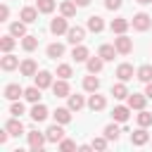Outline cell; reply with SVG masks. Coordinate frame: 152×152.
<instances>
[{
	"mask_svg": "<svg viewBox=\"0 0 152 152\" xmlns=\"http://www.w3.org/2000/svg\"><path fill=\"white\" fill-rule=\"evenodd\" d=\"M45 140H48V135H45V133L28 131V147H31L33 152H40V150H43V145H45Z\"/></svg>",
	"mask_w": 152,
	"mask_h": 152,
	"instance_id": "6da1fadb",
	"label": "cell"
},
{
	"mask_svg": "<svg viewBox=\"0 0 152 152\" xmlns=\"http://www.w3.org/2000/svg\"><path fill=\"white\" fill-rule=\"evenodd\" d=\"M133 28L135 31H147L150 26H152V19H150V14H145V12H138L135 17H133Z\"/></svg>",
	"mask_w": 152,
	"mask_h": 152,
	"instance_id": "7a4b0ae2",
	"label": "cell"
},
{
	"mask_svg": "<svg viewBox=\"0 0 152 152\" xmlns=\"http://www.w3.org/2000/svg\"><path fill=\"white\" fill-rule=\"evenodd\" d=\"M83 38H86V28H83V26H69V31H66V40H69L71 45L83 43Z\"/></svg>",
	"mask_w": 152,
	"mask_h": 152,
	"instance_id": "3957f363",
	"label": "cell"
},
{
	"mask_svg": "<svg viewBox=\"0 0 152 152\" xmlns=\"http://www.w3.org/2000/svg\"><path fill=\"white\" fill-rule=\"evenodd\" d=\"M114 48H116V52H119V55H128V52L133 50V40H131V38H126V36L121 33L119 38H114Z\"/></svg>",
	"mask_w": 152,
	"mask_h": 152,
	"instance_id": "277c9868",
	"label": "cell"
},
{
	"mask_svg": "<svg viewBox=\"0 0 152 152\" xmlns=\"http://www.w3.org/2000/svg\"><path fill=\"white\" fill-rule=\"evenodd\" d=\"M45 135H48V142H62V140H64V128H62V124L55 121V126H50V128L45 131Z\"/></svg>",
	"mask_w": 152,
	"mask_h": 152,
	"instance_id": "5b68a950",
	"label": "cell"
},
{
	"mask_svg": "<svg viewBox=\"0 0 152 152\" xmlns=\"http://www.w3.org/2000/svg\"><path fill=\"white\" fill-rule=\"evenodd\" d=\"M52 93H55V97H69V95H71V90H69V83H66V78H59V81H55V83H52Z\"/></svg>",
	"mask_w": 152,
	"mask_h": 152,
	"instance_id": "8992f818",
	"label": "cell"
},
{
	"mask_svg": "<svg viewBox=\"0 0 152 152\" xmlns=\"http://www.w3.org/2000/svg\"><path fill=\"white\" fill-rule=\"evenodd\" d=\"M50 31H52L55 36H59V33H66V31H69V26H66V17L62 14V17L52 19V21H50Z\"/></svg>",
	"mask_w": 152,
	"mask_h": 152,
	"instance_id": "52a82bcc",
	"label": "cell"
},
{
	"mask_svg": "<svg viewBox=\"0 0 152 152\" xmlns=\"http://www.w3.org/2000/svg\"><path fill=\"white\" fill-rule=\"evenodd\" d=\"M31 119L33 121H45L48 119V107L45 104H40V102H33V107H31Z\"/></svg>",
	"mask_w": 152,
	"mask_h": 152,
	"instance_id": "ba28073f",
	"label": "cell"
},
{
	"mask_svg": "<svg viewBox=\"0 0 152 152\" xmlns=\"http://www.w3.org/2000/svg\"><path fill=\"white\" fill-rule=\"evenodd\" d=\"M147 140H150V133L145 131V126H140L138 131H133V133H131V142H133V145H138V147H142Z\"/></svg>",
	"mask_w": 152,
	"mask_h": 152,
	"instance_id": "9c48e42d",
	"label": "cell"
},
{
	"mask_svg": "<svg viewBox=\"0 0 152 152\" xmlns=\"http://www.w3.org/2000/svg\"><path fill=\"white\" fill-rule=\"evenodd\" d=\"M19 71H21V76H36L38 74V64L33 59H24L19 64Z\"/></svg>",
	"mask_w": 152,
	"mask_h": 152,
	"instance_id": "30bf717a",
	"label": "cell"
},
{
	"mask_svg": "<svg viewBox=\"0 0 152 152\" xmlns=\"http://www.w3.org/2000/svg\"><path fill=\"white\" fill-rule=\"evenodd\" d=\"M33 78H36V86L38 88H52V74L50 71H38Z\"/></svg>",
	"mask_w": 152,
	"mask_h": 152,
	"instance_id": "8fae6325",
	"label": "cell"
},
{
	"mask_svg": "<svg viewBox=\"0 0 152 152\" xmlns=\"http://www.w3.org/2000/svg\"><path fill=\"white\" fill-rule=\"evenodd\" d=\"M24 95V88L19 86V83H10V86H5V97L7 100H19Z\"/></svg>",
	"mask_w": 152,
	"mask_h": 152,
	"instance_id": "7c38bea8",
	"label": "cell"
},
{
	"mask_svg": "<svg viewBox=\"0 0 152 152\" xmlns=\"http://www.w3.org/2000/svg\"><path fill=\"white\" fill-rule=\"evenodd\" d=\"M147 102V95H140V93H131L128 95V107L131 109H142Z\"/></svg>",
	"mask_w": 152,
	"mask_h": 152,
	"instance_id": "4fadbf2b",
	"label": "cell"
},
{
	"mask_svg": "<svg viewBox=\"0 0 152 152\" xmlns=\"http://www.w3.org/2000/svg\"><path fill=\"white\" fill-rule=\"evenodd\" d=\"M128 19H124V17H119V19H112V24H109V28H112V33H126V28H128Z\"/></svg>",
	"mask_w": 152,
	"mask_h": 152,
	"instance_id": "5bb4252c",
	"label": "cell"
},
{
	"mask_svg": "<svg viewBox=\"0 0 152 152\" xmlns=\"http://www.w3.org/2000/svg\"><path fill=\"white\" fill-rule=\"evenodd\" d=\"M71 57H74V62H86L88 57H90V52H88V48L86 45H74V50H71Z\"/></svg>",
	"mask_w": 152,
	"mask_h": 152,
	"instance_id": "9a60e30c",
	"label": "cell"
},
{
	"mask_svg": "<svg viewBox=\"0 0 152 152\" xmlns=\"http://www.w3.org/2000/svg\"><path fill=\"white\" fill-rule=\"evenodd\" d=\"M0 66H2L5 71H12V69H17V66H19V57H14V55L5 52V57L0 59Z\"/></svg>",
	"mask_w": 152,
	"mask_h": 152,
	"instance_id": "2e32d148",
	"label": "cell"
},
{
	"mask_svg": "<svg viewBox=\"0 0 152 152\" xmlns=\"http://www.w3.org/2000/svg\"><path fill=\"white\" fill-rule=\"evenodd\" d=\"M102 64H104V59L97 55V57H88L86 59V66H88V71L90 74H100L102 71Z\"/></svg>",
	"mask_w": 152,
	"mask_h": 152,
	"instance_id": "e0dca14e",
	"label": "cell"
},
{
	"mask_svg": "<svg viewBox=\"0 0 152 152\" xmlns=\"http://www.w3.org/2000/svg\"><path fill=\"white\" fill-rule=\"evenodd\" d=\"M116 78H119V81H131V78H133V66L126 64V62L119 64V66H116Z\"/></svg>",
	"mask_w": 152,
	"mask_h": 152,
	"instance_id": "ac0fdd59",
	"label": "cell"
},
{
	"mask_svg": "<svg viewBox=\"0 0 152 152\" xmlns=\"http://www.w3.org/2000/svg\"><path fill=\"white\" fill-rule=\"evenodd\" d=\"M52 116H55L57 124H69V121H71V109H69V107H57Z\"/></svg>",
	"mask_w": 152,
	"mask_h": 152,
	"instance_id": "d6986e66",
	"label": "cell"
},
{
	"mask_svg": "<svg viewBox=\"0 0 152 152\" xmlns=\"http://www.w3.org/2000/svg\"><path fill=\"white\" fill-rule=\"evenodd\" d=\"M131 112V107H124V104H119V107H114V112H112V119L114 121H119V124H124V121H128V114Z\"/></svg>",
	"mask_w": 152,
	"mask_h": 152,
	"instance_id": "ffe728a7",
	"label": "cell"
},
{
	"mask_svg": "<svg viewBox=\"0 0 152 152\" xmlns=\"http://www.w3.org/2000/svg\"><path fill=\"white\" fill-rule=\"evenodd\" d=\"M5 128H7V131H10L12 135H17V138H19L21 133H24V124L19 121V116H14V119H10V121L5 124Z\"/></svg>",
	"mask_w": 152,
	"mask_h": 152,
	"instance_id": "44dd1931",
	"label": "cell"
},
{
	"mask_svg": "<svg viewBox=\"0 0 152 152\" xmlns=\"http://www.w3.org/2000/svg\"><path fill=\"white\" fill-rule=\"evenodd\" d=\"M19 17H21V21L33 24V21L38 19V7H24V10L19 12Z\"/></svg>",
	"mask_w": 152,
	"mask_h": 152,
	"instance_id": "7402d4cb",
	"label": "cell"
},
{
	"mask_svg": "<svg viewBox=\"0 0 152 152\" xmlns=\"http://www.w3.org/2000/svg\"><path fill=\"white\" fill-rule=\"evenodd\" d=\"M104 104H107V100H104L102 95H97V93H93V95H90V100H88V107H90L93 112H100V109H104Z\"/></svg>",
	"mask_w": 152,
	"mask_h": 152,
	"instance_id": "603a6c76",
	"label": "cell"
},
{
	"mask_svg": "<svg viewBox=\"0 0 152 152\" xmlns=\"http://www.w3.org/2000/svg\"><path fill=\"white\" fill-rule=\"evenodd\" d=\"M102 28H104V21H102V17H97V14L88 17V31H93V33H100Z\"/></svg>",
	"mask_w": 152,
	"mask_h": 152,
	"instance_id": "cb8c5ba5",
	"label": "cell"
},
{
	"mask_svg": "<svg viewBox=\"0 0 152 152\" xmlns=\"http://www.w3.org/2000/svg\"><path fill=\"white\" fill-rule=\"evenodd\" d=\"M10 33L14 38H24L26 36V21H12L10 24Z\"/></svg>",
	"mask_w": 152,
	"mask_h": 152,
	"instance_id": "d4e9b609",
	"label": "cell"
},
{
	"mask_svg": "<svg viewBox=\"0 0 152 152\" xmlns=\"http://www.w3.org/2000/svg\"><path fill=\"white\" fill-rule=\"evenodd\" d=\"M112 95H114L116 100H124V97H128L131 93H128V88H126V81H121V83H114V86H112Z\"/></svg>",
	"mask_w": 152,
	"mask_h": 152,
	"instance_id": "484cf974",
	"label": "cell"
},
{
	"mask_svg": "<svg viewBox=\"0 0 152 152\" xmlns=\"http://www.w3.org/2000/svg\"><path fill=\"white\" fill-rule=\"evenodd\" d=\"M45 52H48V57H50V59H57V57H62V55H64V45H62V43H50Z\"/></svg>",
	"mask_w": 152,
	"mask_h": 152,
	"instance_id": "4316f807",
	"label": "cell"
},
{
	"mask_svg": "<svg viewBox=\"0 0 152 152\" xmlns=\"http://www.w3.org/2000/svg\"><path fill=\"white\" fill-rule=\"evenodd\" d=\"M83 88H86L88 93H97V88H100V78L93 76V74L86 76V78H83Z\"/></svg>",
	"mask_w": 152,
	"mask_h": 152,
	"instance_id": "83f0119b",
	"label": "cell"
},
{
	"mask_svg": "<svg viewBox=\"0 0 152 152\" xmlns=\"http://www.w3.org/2000/svg\"><path fill=\"white\" fill-rule=\"evenodd\" d=\"M21 48H24L26 52L36 50V48H38V36H28V33H26V36L21 38Z\"/></svg>",
	"mask_w": 152,
	"mask_h": 152,
	"instance_id": "f1b7e54d",
	"label": "cell"
},
{
	"mask_svg": "<svg viewBox=\"0 0 152 152\" xmlns=\"http://www.w3.org/2000/svg\"><path fill=\"white\" fill-rule=\"evenodd\" d=\"M135 76H138L142 83H150V81H152V66H150V64H142V66L135 71Z\"/></svg>",
	"mask_w": 152,
	"mask_h": 152,
	"instance_id": "f546056e",
	"label": "cell"
},
{
	"mask_svg": "<svg viewBox=\"0 0 152 152\" xmlns=\"http://www.w3.org/2000/svg\"><path fill=\"white\" fill-rule=\"evenodd\" d=\"M76 7H78V5H76L74 0H66V2H62V5H59V10H62V14H64L66 19L76 14Z\"/></svg>",
	"mask_w": 152,
	"mask_h": 152,
	"instance_id": "4dcf8cb0",
	"label": "cell"
},
{
	"mask_svg": "<svg viewBox=\"0 0 152 152\" xmlns=\"http://www.w3.org/2000/svg\"><path fill=\"white\" fill-rule=\"evenodd\" d=\"M40 90H43V88L31 86V88H26V90H24V97H26L28 102H38V100H40Z\"/></svg>",
	"mask_w": 152,
	"mask_h": 152,
	"instance_id": "1f68e13d",
	"label": "cell"
},
{
	"mask_svg": "<svg viewBox=\"0 0 152 152\" xmlns=\"http://www.w3.org/2000/svg\"><path fill=\"white\" fill-rule=\"evenodd\" d=\"M83 104H86L83 95H69V109H71V112H78V109H83Z\"/></svg>",
	"mask_w": 152,
	"mask_h": 152,
	"instance_id": "d6a6232c",
	"label": "cell"
},
{
	"mask_svg": "<svg viewBox=\"0 0 152 152\" xmlns=\"http://www.w3.org/2000/svg\"><path fill=\"white\" fill-rule=\"evenodd\" d=\"M119 135H121V131H119V126L116 124H109V126H104V138L107 140H119Z\"/></svg>",
	"mask_w": 152,
	"mask_h": 152,
	"instance_id": "836d02e7",
	"label": "cell"
},
{
	"mask_svg": "<svg viewBox=\"0 0 152 152\" xmlns=\"http://www.w3.org/2000/svg\"><path fill=\"white\" fill-rule=\"evenodd\" d=\"M97 55H100L104 62H109V59H114V55H116V48H114V45H102Z\"/></svg>",
	"mask_w": 152,
	"mask_h": 152,
	"instance_id": "e575fe53",
	"label": "cell"
},
{
	"mask_svg": "<svg viewBox=\"0 0 152 152\" xmlns=\"http://www.w3.org/2000/svg\"><path fill=\"white\" fill-rule=\"evenodd\" d=\"M36 7H38V12L50 14V12L55 10V0H36Z\"/></svg>",
	"mask_w": 152,
	"mask_h": 152,
	"instance_id": "d590c367",
	"label": "cell"
},
{
	"mask_svg": "<svg viewBox=\"0 0 152 152\" xmlns=\"http://www.w3.org/2000/svg\"><path fill=\"white\" fill-rule=\"evenodd\" d=\"M14 43H17V40H14L12 33H10V36H2V38H0V50H2V52H10V50L14 48Z\"/></svg>",
	"mask_w": 152,
	"mask_h": 152,
	"instance_id": "8d00e7d4",
	"label": "cell"
},
{
	"mask_svg": "<svg viewBox=\"0 0 152 152\" xmlns=\"http://www.w3.org/2000/svg\"><path fill=\"white\" fill-rule=\"evenodd\" d=\"M135 119H138V126H145V128H147V126H152V114H150V112H145V109H140V114H138Z\"/></svg>",
	"mask_w": 152,
	"mask_h": 152,
	"instance_id": "74e56055",
	"label": "cell"
},
{
	"mask_svg": "<svg viewBox=\"0 0 152 152\" xmlns=\"http://www.w3.org/2000/svg\"><path fill=\"white\" fill-rule=\"evenodd\" d=\"M10 114H12V116H21V114H24V104H21V102H17V100H12Z\"/></svg>",
	"mask_w": 152,
	"mask_h": 152,
	"instance_id": "f35d334b",
	"label": "cell"
},
{
	"mask_svg": "<svg viewBox=\"0 0 152 152\" xmlns=\"http://www.w3.org/2000/svg\"><path fill=\"white\" fill-rule=\"evenodd\" d=\"M57 76H59V78H69V76H71V66H69V64H59V66H57Z\"/></svg>",
	"mask_w": 152,
	"mask_h": 152,
	"instance_id": "ab89813d",
	"label": "cell"
},
{
	"mask_svg": "<svg viewBox=\"0 0 152 152\" xmlns=\"http://www.w3.org/2000/svg\"><path fill=\"white\" fill-rule=\"evenodd\" d=\"M107 142H109V140L102 135V138H93V142H90V145H93V150H104V147H107Z\"/></svg>",
	"mask_w": 152,
	"mask_h": 152,
	"instance_id": "60d3db41",
	"label": "cell"
},
{
	"mask_svg": "<svg viewBox=\"0 0 152 152\" xmlns=\"http://www.w3.org/2000/svg\"><path fill=\"white\" fill-rule=\"evenodd\" d=\"M59 150H64V152H69V150H76V142H74V140H69V138H64V140L59 142Z\"/></svg>",
	"mask_w": 152,
	"mask_h": 152,
	"instance_id": "b9f144b4",
	"label": "cell"
},
{
	"mask_svg": "<svg viewBox=\"0 0 152 152\" xmlns=\"http://www.w3.org/2000/svg\"><path fill=\"white\" fill-rule=\"evenodd\" d=\"M124 5V0H104V7L107 10H119Z\"/></svg>",
	"mask_w": 152,
	"mask_h": 152,
	"instance_id": "7bdbcfd3",
	"label": "cell"
},
{
	"mask_svg": "<svg viewBox=\"0 0 152 152\" xmlns=\"http://www.w3.org/2000/svg\"><path fill=\"white\" fill-rule=\"evenodd\" d=\"M7 17H10V7H7V5H2V7H0V21H5Z\"/></svg>",
	"mask_w": 152,
	"mask_h": 152,
	"instance_id": "ee69618b",
	"label": "cell"
},
{
	"mask_svg": "<svg viewBox=\"0 0 152 152\" xmlns=\"http://www.w3.org/2000/svg\"><path fill=\"white\" fill-rule=\"evenodd\" d=\"M10 135H12V133H10V131H7V128H5V131H2V133H0V145H5V142H7V138H10Z\"/></svg>",
	"mask_w": 152,
	"mask_h": 152,
	"instance_id": "f6af8a7d",
	"label": "cell"
},
{
	"mask_svg": "<svg viewBox=\"0 0 152 152\" xmlns=\"http://www.w3.org/2000/svg\"><path fill=\"white\" fill-rule=\"evenodd\" d=\"M74 2H76L78 7H88V5H90V0H74Z\"/></svg>",
	"mask_w": 152,
	"mask_h": 152,
	"instance_id": "bcb514c9",
	"label": "cell"
},
{
	"mask_svg": "<svg viewBox=\"0 0 152 152\" xmlns=\"http://www.w3.org/2000/svg\"><path fill=\"white\" fill-rule=\"evenodd\" d=\"M145 95H147V97H150V100H152V81H150V83H147V88H145Z\"/></svg>",
	"mask_w": 152,
	"mask_h": 152,
	"instance_id": "7dc6e473",
	"label": "cell"
},
{
	"mask_svg": "<svg viewBox=\"0 0 152 152\" xmlns=\"http://www.w3.org/2000/svg\"><path fill=\"white\" fill-rule=\"evenodd\" d=\"M78 150L81 152H88V150H93V145H78Z\"/></svg>",
	"mask_w": 152,
	"mask_h": 152,
	"instance_id": "c3c4849f",
	"label": "cell"
},
{
	"mask_svg": "<svg viewBox=\"0 0 152 152\" xmlns=\"http://www.w3.org/2000/svg\"><path fill=\"white\" fill-rule=\"evenodd\" d=\"M135 2H140V5H150L152 0H135Z\"/></svg>",
	"mask_w": 152,
	"mask_h": 152,
	"instance_id": "681fc988",
	"label": "cell"
}]
</instances>
